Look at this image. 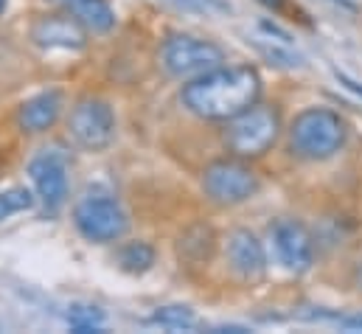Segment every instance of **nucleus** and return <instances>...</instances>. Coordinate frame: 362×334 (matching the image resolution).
<instances>
[{
  "label": "nucleus",
  "mask_w": 362,
  "mask_h": 334,
  "mask_svg": "<svg viewBox=\"0 0 362 334\" xmlns=\"http://www.w3.org/2000/svg\"><path fill=\"white\" fill-rule=\"evenodd\" d=\"M346 329H362V315H357V318H346V321H340Z\"/></svg>",
  "instance_id": "obj_20"
},
{
  "label": "nucleus",
  "mask_w": 362,
  "mask_h": 334,
  "mask_svg": "<svg viewBox=\"0 0 362 334\" xmlns=\"http://www.w3.org/2000/svg\"><path fill=\"white\" fill-rule=\"evenodd\" d=\"M357 284H360V289H362V264H360V270H357Z\"/></svg>",
  "instance_id": "obj_21"
},
{
  "label": "nucleus",
  "mask_w": 362,
  "mask_h": 334,
  "mask_svg": "<svg viewBox=\"0 0 362 334\" xmlns=\"http://www.w3.org/2000/svg\"><path fill=\"white\" fill-rule=\"evenodd\" d=\"M68 129H71V135L79 146L98 152V149H107L115 138V115H112L107 101L82 98L71 113Z\"/></svg>",
  "instance_id": "obj_7"
},
{
  "label": "nucleus",
  "mask_w": 362,
  "mask_h": 334,
  "mask_svg": "<svg viewBox=\"0 0 362 334\" xmlns=\"http://www.w3.org/2000/svg\"><path fill=\"white\" fill-rule=\"evenodd\" d=\"M272 245H275L281 264L289 272H306L312 267L315 242L306 225H300L298 219H278L272 225Z\"/></svg>",
  "instance_id": "obj_8"
},
{
  "label": "nucleus",
  "mask_w": 362,
  "mask_h": 334,
  "mask_svg": "<svg viewBox=\"0 0 362 334\" xmlns=\"http://www.w3.org/2000/svg\"><path fill=\"white\" fill-rule=\"evenodd\" d=\"M202 188L216 205H239L259 191V177L242 161H216L205 168Z\"/></svg>",
  "instance_id": "obj_6"
},
{
  "label": "nucleus",
  "mask_w": 362,
  "mask_h": 334,
  "mask_svg": "<svg viewBox=\"0 0 362 334\" xmlns=\"http://www.w3.org/2000/svg\"><path fill=\"white\" fill-rule=\"evenodd\" d=\"M88 34H90V31H88L76 17H71L68 11H65V14L40 17V20L31 25V40H34L40 48L79 51V48H85Z\"/></svg>",
  "instance_id": "obj_9"
},
{
  "label": "nucleus",
  "mask_w": 362,
  "mask_h": 334,
  "mask_svg": "<svg viewBox=\"0 0 362 334\" xmlns=\"http://www.w3.org/2000/svg\"><path fill=\"white\" fill-rule=\"evenodd\" d=\"M28 177L40 194V200L45 202V208H59L68 197V168L65 161L51 155V152H42L37 155L31 163H28Z\"/></svg>",
  "instance_id": "obj_10"
},
{
  "label": "nucleus",
  "mask_w": 362,
  "mask_h": 334,
  "mask_svg": "<svg viewBox=\"0 0 362 334\" xmlns=\"http://www.w3.org/2000/svg\"><path fill=\"white\" fill-rule=\"evenodd\" d=\"M3 8H6V0H0V11H3Z\"/></svg>",
  "instance_id": "obj_22"
},
{
  "label": "nucleus",
  "mask_w": 362,
  "mask_h": 334,
  "mask_svg": "<svg viewBox=\"0 0 362 334\" xmlns=\"http://www.w3.org/2000/svg\"><path fill=\"white\" fill-rule=\"evenodd\" d=\"M228 261L230 267L242 275V278H262L267 270V255H264V245L262 239L247 231V228H236L228 234Z\"/></svg>",
  "instance_id": "obj_11"
},
{
  "label": "nucleus",
  "mask_w": 362,
  "mask_h": 334,
  "mask_svg": "<svg viewBox=\"0 0 362 334\" xmlns=\"http://www.w3.org/2000/svg\"><path fill=\"white\" fill-rule=\"evenodd\" d=\"M71 17H76L90 34H107L115 25V11L107 0H54Z\"/></svg>",
  "instance_id": "obj_13"
},
{
  "label": "nucleus",
  "mask_w": 362,
  "mask_h": 334,
  "mask_svg": "<svg viewBox=\"0 0 362 334\" xmlns=\"http://www.w3.org/2000/svg\"><path fill=\"white\" fill-rule=\"evenodd\" d=\"M256 48H259L270 62L281 65V68H300V65H303V59H300L298 54H289V51H284V48H278V45H262V42H256Z\"/></svg>",
  "instance_id": "obj_17"
},
{
  "label": "nucleus",
  "mask_w": 362,
  "mask_h": 334,
  "mask_svg": "<svg viewBox=\"0 0 362 334\" xmlns=\"http://www.w3.org/2000/svg\"><path fill=\"white\" fill-rule=\"evenodd\" d=\"M118 264L127 272H146L155 264V250L146 242H129L118 250Z\"/></svg>",
  "instance_id": "obj_14"
},
{
  "label": "nucleus",
  "mask_w": 362,
  "mask_h": 334,
  "mask_svg": "<svg viewBox=\"0 0 362 334\" xmlns=\"http://www.w3.org/2000/svg\"><path fill=\"white\" fill-rule=\"evenodd\" d=\"M152 321L160 326H169V329H188V326H194V312L188 306H163L152 315Z\"/></svg>",
  "instance_id": "obj_16"
},
{
  "label": "nucleus",
  "mask_w": 362,
  "mask_h": 334,
  "mask_svg": "<svg viewBox=\"0 0 362 334\" xmlns=\"http://www.w3.org/2000/svg\"><path fill=\"white\" fill-rule=\"evenodd\" d=\"M262 96V76L250 65L214 68L182 87V104L205 121H230Z\"/></svg>",
  "instance_id": "obj_1"
},
{
  "label": "nucleus",
  "mask_w": 362,
  "mask_h": 334,
  "mask_svg": "<svg viewBox=\"0 0 362 334\" xmlns=\"http://www.w3.org/2000/svg\"><path fill=\"white\" fill-rule=\"evenodd\" d=\"M346 121L326 107H309L289 124V146L303 161H329L346 144Z\"/></svg>",
  "instance_id": "obj_2"
},
{
  "label": "nucleus",
  "mask_w": 362,
  "mask_h": 334,
  "mask_svg": "<svg viewBox=\"0 0 362 334\" xmlns=\"http://www.w3.org/2000/svg\"><path fill=\"white\" fill-rule=\"evenodd\" d=\"M259 3L272 8V11H284V8H286V0H259Z\"/></svg>",
  "instance_id": "obj_19"
},
{
  "label": "nucleus",
  "mask_w": 362,
  "mask_h": 334,
  "mask_svg": "<svg viewBox=\"0 0 362 334\" xmlns=\"http://www.w3.org/2000/svg\"><path fill=\"white\" fill-rule=\"evenodd\" d=\"M222 62H225V51L216 42L188 37V34L169 37L160 48V65L175 79H197V76L219 68Z\"/></svg>",
  "instance_id": "obj_4"
},
{
  "label": "nucleus",
  "mask_w": 362,
  "mask_h": 334,
  "mask_svg": "<svg viewBox=\"0 0 362 334\" xmlns=\"http://www.w3.org/2000/svg\"><path fill=\"white\" fill-rule=\"evenodd\" d=\"M334 76H337V82L343 84L346 90H351V93H357V96H360V98H362V82H357L354 76H349L346 71H337V68H334Z\"/></svg>",
  "instance_id": "obj_18"
},
{
  "label": "nucleus",
  "mask_w": 362,
  "mask_h": 334,
  "mask_svg": "<svg viewBox=\"0 0 362 334\" xmlns=\"http://www.w3.org/2000/svg\"><path fill=\"white\" fill-rule=\"evenodd\" d=\"M34 205V197L31 191L25 188H8V191H0V222L20 214V211H28Z\"/></svg>",
  "instance_id": "obj_15"
},
{
  "label": "nucleus",
  "mask_w": 362,
  "mask_h": 334,
  "mask_svg": "<svg viewBox=\"0 0 362 334\" xmlns=\"http://www.w3.org/2000/svg\"><path fill=\"white\" fill-rule=\"evenodd\" d=\"M74 222L79 234L90 242H115L129 231L127 211L104 194H90L74 208Z\"/></svg>",
  "instance_id": "obj_5"
},
{
  "label": "nucleus",
  "mask_w": 362,
  "mask_h": 334,
  "mask_svg": "<svg viewBox=\"0 0 362 334\" xmlns=\"http://www.w3.org/2000/svg\"><path fill=\"white\" fill-rule=\"evenodd\" d=\"M59 110H62V96H59L57 90H48V93H40V96L28 98V101L20 107L17 121H20V127H23L25 132L37 135V132H45V129H51V127L57 124Z\"/></svg>",
  "instance_id": "obj_12"
},
{
  "label": "nucleus",
  "mask_w": 362,
  "mask_h": 334,
  "mask_svg": "<svg viewBox=\"0 0 362 334\" xmlns=\"http://www.w3.org/2000/svg\"><path fill=\"white\" fill-rule=\"evenodd\" d=\"M281 135V115L270 104H253L233 115L225 129V144L236 158H262Z\"/></svg>",
  "instance_id": "obj_3"
}]
</instances>
